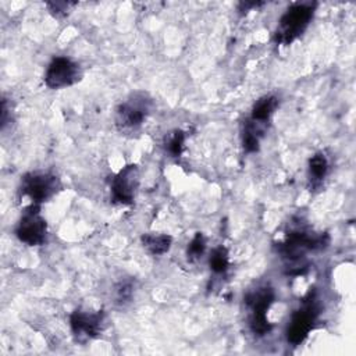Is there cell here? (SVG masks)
I'll list each match as a JSON object with an SVG mask.
<instances>
[{
  "label": "cell",
  "mask_w": 356,
  "mask_h": 356,
  "mask_svg": "<svg viewBox=\"0 0 356 356\" xmlns=\"http://www.w3.org/2000/svg\"><path fill=\"white\" fill-rule=\"evenodd\" d=\"M316 3H295L280 18L274 40L280 44H289L298 39L309 26Z\"/></svg>",
  "instance_id": "1"
},
{
  "label": "cell",
  "mask_w": 356,
  "mask_h": 356,
  "mask_svg": "<svg viewBox=\"0 0 356 356\" xmlns=\"http://www.w3.org/2000/svg\"><path fill=\"white\" fill-rule=\"evenodd\" d=\"M152 110V100L146 93H132L125 102H122L115 111V124L122 132H132L138 129Z\"/></svg>",
  "instance_id": "2"
},
{
  "label": "cell",
  "mask_w": 356,
  "mask_h": 356,
  "mask_svg": "<svg viewBox=\"0 0 356 356\" xmlns=\"http://www.w3.org/2000/svg\"><path fill=\"white\" fill-rule=\"evenodd\" d=\"M320 313L318 302L314 293H309L303 302L302 306L292 314L288 328H286V339L292 345L302 343L309 332L312 331L317 316Z\"/></svg>",
  "instance_id": "3"
},
{
  "label": "cell",
  "mask_w": 356,
  "mask_h": 356,
  "mask_svg": "<svg viewBox=\"0 0 356 356\" xmlns=\"http://www.w3.org/2000/svg\"><path fill=\"white\" fill-rule=\"evenodd\" d=\"M61 188L60 179L49 172H31L21 181V193L32 200V204H40L51 199Z\"/></svg>",
  "instance_id": "4"
},
{
  "label": "cell",
  "mask_w": 356,
  "mask_h": 356,
  "mask_svg": "<svg viewBox=\"0 0 356 356\" xmlns=\"http://www.w3.org/2000/svg\"><path fill=\"white\" fill-rule=\"evenodd\" d=\"M274 299L275 293L268 286H261L248 296L246 303L250 310L249 325L254 334L264 335L271 330V324L267 320V312L271 307Z\"/></svg>",
  "instance_id": "5"
},
{
  "label": "cell",
  "mask_w": 356,
  "mask_h": 356,
  "mask_svg": "<svg viewBox=\"0 0 356 356\" xmlns=\"http://www.w3.org/2000/svg\"><path fill=\"white\" fill-rule=\"evenodd\" d=\"M15 234L18 239L29 246H39L46 241L47 225L39 213L38 204H31L22 214Z\"/></svg>",
  "instance_id": "6"
},
{
  "label": "cell",
  "mask_w": 356,
  "mask_h": 356,
  "mask_svg": "<svg viewBox=\"0 0 356 356\" xmlns=\"http://www.w3.org/2000/svg\"><path fill=\"white\" fill-rule=\"evenodd\" d=\"M82 76L79 65L68 57H56L49 64L44 82L51 89H63L76 83Z\"/></svg>",
  "instance_id": "7"
},
{
  "label": "cell",
  "mask_w": 356,
  "mask_h": 356,
  "mask_svg": "<svg viewBox=\"0 0 356 356\" xmlns=\"http://www.w3.org/2000/svg\"><path fill=\"white\" fill-rule=\"evenodd\" d=\"M70 325L74 337L79 342L97 338L104 328L103 312L75 310L70 317Z\"/></svg>",
  "instance_id": "8"
},
{
  "label": "cell",
  "mask_w": 356,
  "mask_h": 356,
  "mask_svg": "<svg viewBox=\"0 0 356 356\" xmlns=\"http://www.w3.org/2000/svg\"><path fill=\"white\" fill-rule=\"evenodd\" d=\"M139 186V170L136 164L124 167L111 182V199L118 204H131Z\"/></svg>",
  "instance_id": "9"
},
{
  "label": "cell",
  "mask_w": 356,
  "mask_h": 356,
  "mask_svg": "<svg viewBox=\"0 0 356 356\" xmlns=\"http://www.w3.org/2000/svg\"><path fill=\"white\" fill-rule=\"evenodd\" d=\"M278 107V99L273 95L263 96L260 97L252 107V114H250V121L259 124V125H266L270 117L274 114V111Z\"/></svg>",
  "instance_id": "10"
},
{
  "label": "cell",
  "mask_w": 356,
  "mask_h": 356,
  "mask_svg": "<svg viewBox=\"0 0 356 356\" xmlns=\"http://www.w3.org/2000/svg\"><path fill=\"white\" fill-rule=\"evenodd\" d=\"M142 245L143 248L154 256H160L164 254L165 252L170 250L171 243H172V238L167 234H145L142 235Z\"/></svg>",
  "instance_id": "11"
},
{
  "label": "cell",
  "mask_w": 356,
  "mask_h": 356,
  "mask_svg": "<svg viewBox=\"0 0 356 356\" xmlns=\"http://www.w3.org/2000/svg\"><path fill=\"white\" fill-rule=\"evenodd\" d=\"M328 160L324 153H316L309 160V177L314 184H318L324 179L328 172Z\"/></svg>",
  "instance_id": "12"
},
{
  "label": "cell",
  "mask_w": 356,
  "mask_h": 356,
  "mask_svg": "<svg viewBox=\"0 0 356 356\" xmlns=\"http://www.w3.org/2000/svg\"><path fill=\"white\" fill-rule=\"evenodd\" d=\"M228 266H229V260H228L227 249L222 246L216 248L210 256V268L217 274H222L227 271Z\"/></svg>",
  "instance_id": "13"
},
{
  "label": "cell",
  "mask_w": 356,
  "mask_h": 356,
  "mask_svg": "<svg viewBox=\"0 0 356 356\" xmlns=\"http://www.w3.org/2000/svg\"><path fill=\"white\" fill-rule=\"evenodd\" d=\"M184 143H185V134L177 129L168 135L165 140V149L171 157H179L184 150Z\"/></svg>",
  "instance_id": "14"
},
{
  "label": "cell",
  "mask_w": 356,
  "mask_h": 356,
  "mask_svg": "<svg viewBox=\"0 0 356 356\" xmlns=\"http://www.w3.org/2000/svg\"><path fill=\"white\" fill-rule=\"evenodd\" d=\"M204 249H206V239H204L203 234L197 232V234L192 238V241L189 242V245H188V249H186L188 260H191V261L199 260V259L203 256Z\"/></svg>",
  "instance_id": "15"
},
{
  "label": "cell",
  "mask_w": 356,
  "mask_h": 356,
  "mask_svg": "<svg viewBox=\"0 0 356 356\" xmlns=\"http://www.w3.org/2000/svg\"><path fill=\"white\" fill-rule=\"evenodd\" d=\"M134 295V286L131 282H120L114 289V299L120 305H125L132 299Z\"/></svg>",
  "instance_id": "16"
},
{
  "label": "cell",
  "mask_w": 356,
  "mask_h": 356,
  "mask_svg": "<svg viewBox=\"0 0 356 356\" xmlns=\"http://www.w3.org/2000/svg\"><path fill=\"white\" fill-rule=\"evenodd\" d=\"M76 3H72V1H51V3H47V7L50 10V13L54 15V17H65L72 7H75Z\"/></svg>",
  "instance_id": "17"
}]
</instances>
